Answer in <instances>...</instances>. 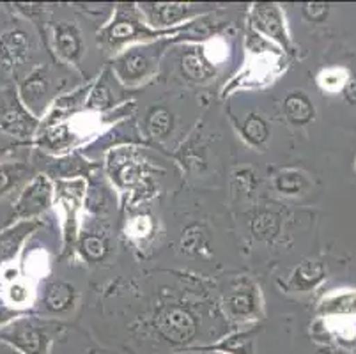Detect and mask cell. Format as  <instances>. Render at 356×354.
I'll return each mask as SVG.
<instances>
[{
  "label": "cell",
  "mask_w": 356,
  "mask_h": 354,
  "mask_svg": "<svg viewBox=\"0 0 356 354\" xmlns=\"http://www.w3.org/2000/svg\"><path fill=\"white\" fill-rule=\"evenodd\" d=\"M16 310L8 305V301L0 300V328H4L6 324L11 323V319H15Z\"/></svg>",
  "instance_id": "83f0119b"
},
{
  "label": "cell",
  "mask_w": 356,
  "mask_h": 354,
  "mask_svg": "<svg viewBox=\"0 0 356 354\" xmlns=\"http://www.w3.org/2000/svg\"><path fill=\"white\" fill-rule=\"evenodd\" d=\"M151 230V222L147 218H137L134 222V234L135 236H145Z\"/></svg>",
  "instance_id": "f1b7e54d"
},
{
  "label": "cell",
  "mask_w": 356,
  "mask_h": 354,
  "mask_svg": "<svg viewBox=\"0 0 356 354\" xmlns=\"http://www.w3.org/2000/svg\"><path fill=\"white\" fill-rule=\"evenodd\" d=\"M156 47L129 48L115 61L114 67L122 82L135 83L147 78L156 64Z\"/></svg>",
  "instance_id": "277c9868"
},
{
  "label": "cell",
  "mask_w": 356,
  "mask_h": 354,
  "mask_svg": "<svg viewBox=\"0 0 356 354\" xmlns=\"http://www.w3.org/2000/svg\"><path fill=\"white\" fill-rule=\"evenodd\" d=\"M220 347H223L229 353L234 354H247L252 347V339L250 335H236L232 339H229L227 342L222 344Z\"/></svg>",
  "instance_id": "d4e9b609"
},
{
  "label": "cell",
  "mask_w": 356,
  "mask_h": 354,
  "mask_svg": "<svg viewBox=\"0 0 356 354\" xmlns=\"http://www.w3.org/2000/svg\"><path fill=\"white\" fill-rule=\"evenodd\" d=\"M31 41L27 34L18 29L6 32L0 35V67L13 71L16 66H20L29 55Z\"/></svg>",
  "instance_id": "8992f818"
},
{
  "label": "cell",
  "mask_w": 356,
  "mask_h": 354,
  "mask_svg": "<svg viewBox=\"0 0 356 354\" xmlns=\"http://www.w3.org/2000/svg\"><path fill=\"white\" fill-rule=\"evenodd\" d=\"M50 184L44 177H35L24 191L15 206L16 216L20 218H31L34 214L41 213L48 207L50 202Z\"/></svg>",
  "instance_id": "5b68a950"
},
{
  "label": "cell",
  "mask_w": 356,
  "mask_h": 354,
  "mask_svg": "<svg viewBox=\"0 0 356 354\" xmlns=\"http://www.w3.org/2000/svg\"><path fill=\"white\" fill-rule=\"evenodd\" d=\"M277 188L282 193H296L302 188V177L296 172H286L277 179Z\"/></svg>",
  "instance_id": "cb8c5ba5"
},
{
  "label": "cell",
  "mask_w": 356,
  "mask_h": 354,
  "mask_svg": "<svg viewBox=\"0 0 356 354\" xmlns=\"http://www.w3.org/2000/svg\"><path fill=\"white\" fill-rule=\"evenodd\" d=\"M82 250L83 255H87V259H90V261H99L106 253V243L99 236H87L83 239Z\"/></svg>",
  "instance_id": "603a6c76"
},
{
  "label": "cell",
  "mask_w": 356,
  "mask_h": 354,
  "mask_svg": "<svg viewBox=\"0 0 356 354\" xmlns=\"http://www.w3.org/2000/svg\"><path fill=\"white\" fill-rule=\"evenodd\" d=\"M142 9L149 16V19L158 25L176 24L190 13V8L184 4H144Z\"/></svg>",
  "instance_id": "8fae6325"
},
{
  "label": "cell",
  "mask_w": 356,
  "mask_h": 354,
  "mask_svg": "<svg viewBox=\"0 0 356 354\" xmlns=\"http://www.w3.org/2000/svg\"><path fill=\"white\" fill-rule=\"evenodd\" d=\"M110 105V90L105 83H99L90 96L89 106L90 108H106Z\"/></svg>",
  "instance_id": "484cf974"
},
{
  "label": "cell",
  "mask_w": 356,
  "mask_h": 354,
  "mask_svg": "<svg viewBox=\"0 0 356 354\" xmlns=\"http://www.w3.org/2000/svg\"><path fill=\"white\" fill-rule=\"evenodd\" d=\"M27 172V165L24 163H0V197L18 186Z\"/></svg>",
  "instance_id": "9a60e30c"
},
{
  "label": "cell",
  "mask_w": 356,
  "mask_h": 354,
  "mask_svg": "<svg viewBox=\"0 0 356 354\" xmlns=\"http://www.w3.org/2000/svg\"><path fill=\"white\" fill-rule=\"evenodd\" d=\"M348 82V73L341 67H332L319 74V86L328 92H339Z\"/></svg>",
  "instance_id": "44dd1931"
},
{
  "label": "cell",
  "mask_w": 356,
  "mask_h": 354,
  "mask_svg": "<svg viewBox=\"0 0 356 354\" xmlns=\"http://www.w3.org/2000/svg\"><path fill=\"white\" fill-rule=\"evenodd\" d=\"M156 330L172 344H188L197 333V321L186 308L168 305L156 314Z\"/></svg>",
  "instance_id": "7a4b0ae2"
},
{
  "label": "cell",
  "mask_w": 356,
  "mask_h": 354,
  "mask_svg": "<svg viewBox=\"0 0 356 354\" xmlns=\"http://www.w3.org/2000/svg\"><path fill=\"white\" fill-rule=\"evenodd\" d=\"M255 27L270 38L277 39L282 45H287V34L284 29L282 16L275 4H257L254 9Z\"/></svg>",
  "instance_id": "9c48e42d"
},
{
  "label": "cell",
  "mask_w": 356,
  "mask_h": 354,
  "mask_svg": "<svg viewBox=\"0 0 356 354\" xmlns=\"http://www.w3.org/2000/svg\"><path fill=\"white\" fill-rule=\"evenodd\" d=\"M35 121L13 92H0V131L8 136L25 138L34 133Z\"/></svg>",
  "instance_id": "3957f363"
},
{
  "label": "cell",
  "mask_w": 356,
  "mask_h": 354,
  "mask_svg": "<svg viewBox=\"0 0 356 354\" xmlns=\"http://www.w3.org/2000/svg\"><path fill=\"white\" fill-rule=\"evenodd\" d=\"M183 71L192 80H206V78H211L213 73H215L211 64L208 61H204L195 51H190L183 57Z\"/></svg>",
  "instance_id": "2e32d148"
},
{
  "label": "cell",
  "mask_w": 356,
  "mask_h": 354,
  "mask_svg": "<svg viewBox=\"0 0 356 354\" xmlns=\"http://www.w3.org/2000/svg\"><path fill=\"white\" fill-rule=\"evenodd\" d=\"M227 308L234 317H247L255 310L254 305V294L250 291L239 289V291L232 292L227 298Z\"/></svg>",
  "instance_id": "e0dca14e"
},
{
  "label": "cell",
  "mask_w": 356,
  "mask_h": 354,
  "mask_svg": "<svg viewBox=\"0 0 356 354\" xmlns=\"http://www.w3.org/2000/svg\"><path fill=\"white\" fill-rule=\"evenodd\" d=\"M142 29V25H138V22L131 18H119L114 25H110L105 31V38L108 39V43L115 45L121 43V41H126V39H131L138 34Z\"/></svg>",
  "instance_id": "5bb4252c"
},
{
  "label": "cell",
  "mask_w": 356,
  "mask_h": 354,
  "mask_svg": "<svg viewBox=\"0 0 356 354\" xmlns=\"http://www.w3.org/2000/svg\"><path fill=\"white\" fill-rule=\"evenodd\" d=\"M284 108H286L287 117L296 124H305L312 119L314 106L309 102V97L302 92H293L286 97L284 102Z\"/></svg>",
  "instance_id": "4fadbf2b"
},
{
  "label": "cell",
  "mask_w": 356,
  "mask_h": 354,
  "mask_svg": "<svg viewBox=\"0 0 356 354\" xmlns=\"http://www.w3.org/2000/svg\"><path fill=\"white\" fill-rule=\"evenodd\" d=\"M278 230V222L273 214L264 213L261 216H257V220L254 222V234L261 239H270L273 238Z\"/></svg>",
  "instance_id": "7402d4cb"
},
{
  "label": "cell",
  "mask_w": 356,
  "mask_h": 354,
  "mask_svg": "<svg viewBox=\"0 0 356 354\" xmlns=\"http://www.w3.org/2000/svg\"><path fill=\"white\" fill-rule=\"evenodd\" d=\"M50 89V78L44 67H35L20 86V102L27 110H35L43 103Z\"/></svg>",
  "instance_id": "ba28073f"
},
{
  "label": "cell",
  "mask_w": 356,
  "mask_h": 354,
  "mask_svg": "<svg viewBox=\"0 0 356 354\" xmlns=\"http://www.w3.org/2000/svg\"><path fill=\"white\" fill-rule=\"evenodd\" d=\"M73 287L64 282H55L47 287L44 294V307L50 312H64L73 303Z\"/></svg>",
  "instance_id": "7c38bea8"
},
{
  "label": "cell",
  "mask_w": 356,
  "mask_h": 354,
  "mask_svg": "<svg viewBox=\"0 0 356 354\" xmlns=\"http://www.w3.org/2000/svg\"><path fill=\"white\" fill-rule=\"evenodd\" d=\"M243 133H245V138L250 140L252 144H262L268 138V124L262 121L261 117L252 113V115L247 117V121H245Z\"/></svg>",
  "instance_id": "ffe728a7"
},
{
  "label": "cell",
  "mask_w": 356,
  "mask_h": 354,
  "mask_svg": "<svg viewBox=\"0 0 356 354\" xmlns=\"http://www.w3.org/2000/svg\"><path fill=\"white\" fill-rule=\"evenodd\" d=\"M172 129V115L165 108H156L147 117V131L154 138H165Z\"/></svg>",
  "instance_id": "ac0fdd59"
},
{
  "label": "cell",
  "mask_w": 356,
  "mask_h": 354,
  "mask_svg": "<svg viewBox=\"0 0 356 354\" xmlns=\"http://www.w3.org/2000/svg\"><path fill=\"white\" fill-rule=\"evenodd\" d=\"M38 227H40V223L34 222V220H20L15 225L8 227V229L0 232V266L8 264L18 255L22 243Z\"/></svg>",
  "instance_id": "52a82bcc"
},
{
  "label": "cell",
  "mask_w": 356,
  "mask_h": 354,
  "mask_svg": "<svg viewBox=\"0 0 356 354\" xmlns=\"http://www.w3.org/2000/svg\"><path fill=\"white\" fill-rule=\"evenodd\" d=\"M55 47L57 51L70 63H76L82 55V38L79 31L71 25L60 24L55 29Z\"/></svg>",
  "instance_id": "30bf717a"
},
{
  "label": "cell",
  "mask_w": 356,
  "mask_h": 354,
  "mask_svg": "<svg viewBox=\"0 0 356 354\" xmlns=\"http://www.w3.org/2000/svg\"><path fill=\"white\" fill-rule=\"evenodd\" d=\"M29 300V291L20 284H13L8 291V305L9 307H20V305L27 303Z\"/></svg>",
  "instance_id": "4316f807"
},
{
  "label": "cell",
  "mask_w": 356,
  "mask_h": 354,
  "mask_svg": "<svg viewBox=\"0 0 356 354\" xmlns=\"http://www.w3.org/2000/svg\"><path fill=\"white\" fill-rule=\"evenodd\" d=\"M0 340L24 354H44L48 347L47 331L29 319L11 321L0 328Z\"/></svg>",
  "instance_id": "6da1fadb"
},
{
  "label": "cell",
  "mask_w": 356,
  "mask_h": 354,
  "mask_svg": "<svg viewBox=\"0 0 356 354\" xmlns=\"http://www.w3.org/2000/svg\"><path fill=\"white\" fill-rule=\"evenodd\" d=\"M9 149H11V144H9V142L6 140L4 136H0V156H4L6 152L9 151Z\"/></svg>",
  "instance_id": "f546056e"
},
{
  "label": "cell",
  "mask_w": 356,
  "mask_h": 354,
  "mask_svg": "<svg viewBox=\"0 0 356 354\" xmlns=\"http://www.w3.org/2000/svg\"><path fill=\"white\" fill-rule=\"evenodd\" d=\"M323 278V268L316 262H305L294 273V284L300 289H309L312 287L316 282Z\"/></svg>",
  "instance_id": "d6986e66"
}]
</instances>
